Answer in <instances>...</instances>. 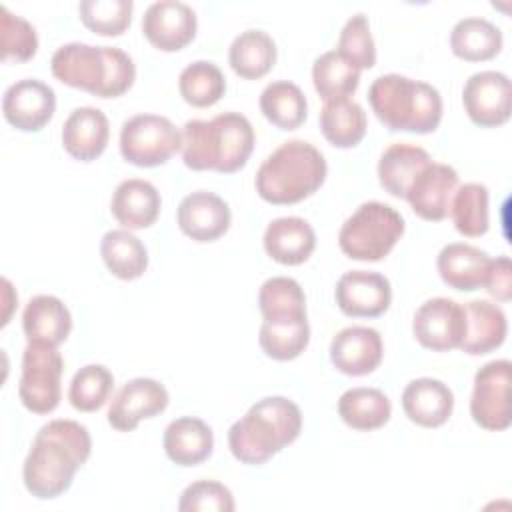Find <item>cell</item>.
I'll return each mask as SVG.
<instances>
[{
    "instance_id": "obj_24",
    "label": "cell",
    "mask_w": 512,
    "mask_h": 512,
    "mask_svg": "<svg viewBox=\"0 0 512 512\" xmlns=\"http://www.w3.org/2000/svg\"><path fill=\"white\" fill-rule=\"evenodd\" d=\"M490 260L484 250L472 244L452 242L438 252L436 266L444 284L454 290L472 292L484 286Z\"/></svg>"
},
{
    "instance_id": "obj_46",
    "label": "cell",
    "mask_w": 512,
    "mask_h": 512,
    "mask_svg": "<svg viewBox=\"0 0 512 512\" xmlns=\"http://www.w3.org/2000/svg\"><path fill=\"white\" fill-rule=\"evenodd\" d=\"M2 286H4V290H2V296H4V316H2V326L4 324H8V320H10V312H12V308H14V304L18 302V296L14 294V290H12V284H10V280L8 278H4L2 280Z\"/></svg>"
},
{
    "instance_id": "obj_14",
    "label": "cell",
    "mask_w": 512,
    "mask_h": 512,
    "mask_svg": "<svg viewBox=\"0 0 512 512\" xmlns=\"http://www.w3.org/2000/svg\"><path fill=\"white\" fill-rule=\"evenodd\" d=\"M334 298L350 318H376L390 308L392 286L380 272L350 270L338 278Z\"/></svg>"
},
{
    "instance_id": "obj_18",
    "label": "cell",
    "mask_w": 512,
    "mask_h": 512,
    "mask_svg": "<svg viewBox=\"0 0 512 512\" xmlns=\"http://www.w3.org/2000/svg\"><path fill=\"white\" fill-rule=\"evenodd\" d=\"M178 228L196 242H214L230 228L228 204L214 192L196 190L182 198L176 212Z\"/></svg>"
},
{
    "instance_id": "obj_41",
    "label": "cell",
    "mask_w": 512,
    "mask_h": 512,
    "mask_svg": "<svg viewBox=\"0 0 512 512\" xmlns=\"http://www.w3.org/2000/svg\"><path fill=\"white\" fill-rule=\"evenodd\" d=\"M132 0H82L78 14L82 24L100 36H120L132 20Z\"/></svg>"
},
{
    "instance_id": "obj_45",
    "label": "cell",
    "mask_w": 512,
    "mask_h": 512,
    "mask_svg": "<svg viewBox=\"0 0 512 512\" xmlns=\"http://www.w3.org/2000/svg\"><path fill=\"white\" fill-rule=\"evenodd\" d=\"M484 288L502 302H508L512 296V264L508 256H498L496 260H490Z\"/></svg>"
},
{
    "instance_id": "obj_8",
    "label": "cell",
    "mask_w": 512,
    "mask_h": 512,
    "mask_svg": "<svg viewBox=\"0 0 512 512\" xmlns=\"http://www.w3.org/2000/svg\"><path fill=\"white\" fill-rule=\"evenodd\" d=\"M182 148V132L160 114H136L122 124L120 154L140 168L166 164Z\"/></svg>"
},
{
    "instance_id": "obj_5",
    "label": "cell",
    "mask_w": 512,
    "mask_h": 512,
    "mask_svg": "<svg viewBox=\"0 0 512 512\" xmlns=\"http://www.w3.org/2000/svg\"><path fill=\"white\" fill-rule=\"evenodd\" d=\"M368 102L376 118L396 132L428 134L442 120L440 92L428 82L402 74L378 76L368 88Z\"/></svg>"
},
{
    "instance_id": "obj_44",
    "label": "cell",
    "mask_w": 512,
    "mask_h": 512,
    "mask_svg": "<svg viewBox=\"0 0 512 512\" xmlns=\"http://www.w3.org/2000/svg\"><path fill=\"white\" fill-rule=\"evenodd\" d=\"M236 508L228 486L216 480H198L184 488L178 510L180 512H232Z\"/></svg>"
},
{
    "instance_id": "obj_38",
    "label": "cell",
    "mask_w": 512,
    "mask_h": 512,
    "mask_svg": "<svg viewBox=\"0 0 512 512\" xmlns=\"http://www.w3.org/2000/svg\"><path fill=\"white\" fill-rule=\"evenodd\" d=\"M312 82L324 102L348 98L360 84V70L346 62L336 50H330L314 60Z\"/></svg>"
},
{
    "instance_id": "obj_21",
    "label": "cell",
    "mask_w": 512,
    "mask_h": 512,
    "mask_svg": "<svg viewBox=\"0 0 512 512\" xmlns=\"http://www.w3.org/2000/svg\"><path fill=\"white\" fill-rule=\"evenodd\" d=\"M402 410L410 422L438 428L452 416L454 394L442 380L416 378L402 392Z\"/></svg>"
},
{
    "instance_id": "obj_9",
    "label": "cell",
    "mask_w": 512,
    "mask_h": 512,
    "mask_svg": "<svg viewBox=\"0 0 512 512\" xmlns=\"http://www.w3.org/2000/svg\"><path fill=\"white\" fill-rule=\"evenodd\" d=\"M64 360L58 346L46 342H28L22 354V374L18 396L26 410L50 414L60 404V378Z\"/></svg>"
},
{
    "instance_id": "obj_11",
    "label": "cell",
    "mask_w": 512,
    "mask_h": 512,
    "mask_svg": "<svg viewBox=\"0 0 512 512\" xmlns=\"http://www.w3.org/2000/svg\"><path fill=\"white\" fill-rule=\"evenodd\" d=\"M416 340L434 352H448L460 348L466 332L464 306L452 298L436 296L420 304L412 320Z\"/></svg>"
},
{
    "instance_id": "obj_6",
    "label": "cell",
    "mask_w": 512,
    "mask_h": 512,
    "mask_svg": "<svg viewBox=\"0 0 512 512\" xmlns=\"http://www.w3.org/2000/svg\"><path fill=\"white\" fill-rule=\"evenodd\" d=\"M326 172V160L314 144L288 140L260 164L254 186L270 204H296L324 184Z\"/></svg>"
},
{
    "instance_id": "obj_10",
    "label": "cell",
    "mask_w": 512,
    "mask_h": 512,
    "mask_svg": "<svg viewBox=\"0 0 512 512\" xmlns=\"http://www.w3.org/2000/svg\"><path fill=\"white\" fill-rule=\"evenodd\" d=\"M510 374L512 364L508 360L486 362L476 372L470 414L480 428L498 432L510 426Z\"/></svg>"
},
{
    "instance_id": "obj_32",
    "label": "cell",
    "mask_w": 512,
    "mask_h": 512,
    "mask_svg": "<svg viewBox=\"0 0 512 512\" xmlns=\"http://www.w3.org/2000/svg\"><path fill=\"white\" fill-rule=\"evenodd\" d=\"M366 124L364 108L350 98L328 100L320 110V130L336 148H354L360 144Z\"/></svg>"
},
{
    "instance_id": "obj_25",
    "label": "cell",
    "mask_w": 512,
    "mask_h": 512,
    "mask_svg": "<svg viewBox=\"0 0 512 512\" xmlns=\"http://www.w3.org/2000/svg\"><path fill=\"white\" fill-rule=\"evenodd\" d=\"M462 306L466 314V332L460 350L470 356H482L502 346L508 330L502 308L488 300H470Z\"/></svg>"
},
{
    "instance_id": "obj_36",
    "label": "cell",
    "mask_w": 512,
    "mask_h": 512,
    "mask_svg": "<svg viewBox=\"0 0 512 512\" xmlns=\"http://www.w3.org/2000/svg\"><path fill=\"white\" fill-rule=\"evenodd\" d=\"M450 216L462 236L478 238L488 232V188L480 182H466L456 188L450 202Z\"/></svg>"
},
{
    "instance_id": "obj_40",
    "label": "cell",
    "mask_w": 512,
    "mask_h": 512,
    "mask_svg": "<svg viewBox=\"0 0 512 512\" xmlns=\"http://www.w3.org/2000/svg\"><path fill=\"white\" fill-rule=\"evenodd\" d=\"M114 376L104 364L82 366L70 382L68 400L80 412H96L110 398Z\"/></svg>"
},
{
    "instance_id": "obj_3",
    "label": "cell",
    "mask_w": 512,
    "mask_h": 512,
    "mask_svg": "<svg viewBox=\"0 0 512 512\" xmlns=\"http://www.w3.org/2000/svg\"><path fill=\"white\" fill-rule=\"evenodd\" d=\"M50 70L62 84L98 98L122 96L136 80L134 60L122 48L84 42L62 44L52 54Z\"/></svg>"
},
{
    "instance_id": "obj_4",
    "label": "cell",
    "mask_w": 512,
    "mask_h": 512,
    "mask_svg": "<svg viewBox=\"0 0 512 512\" xmlns=\"http://www.w3.org/2000/svg\"><path fill=\"white\" fill-rule=\"evenodd\" d=\"M300 430V408L284 396H266L230 426L228 448L238 462L258 466L292 444Z\"/></svg>"
},
{
    "instance_id": "obj_43",
    "label": "cell",
    "mask_w": 512,
    "mask_h": 512,
    "mask_svg": "<svg viewBox=\"0 0 512 512\" xmlns=\"http://www.w3.org/2000/svg\"><path fill=\"white\" fill-rule=\"evenodd\" d=\"M0 36L4 62H26L38 50L36 28L6 6L0 8Z\"/></svg>"
},
{
    "instance_id": "obj_13",
    "label": "cell",
    "mask_w": 512,
    "mask_h": 512,
    "mask_svg": "<svg viewBox=\"0 0 512 512\" xmlns=\"http://www.w3.org/2000/svg\"><path fill=\"white\" fill-rule=\"evenodd\" d=\"M56 112V94L52 86L38 78H24L10 84L2 98L6 122L22 132L42 130Z\"/></svg>"
},
{
    "instance_id": "obj_23",
    "label": "cell",
    "mask_w": 512,
    "mask_h": 512,
    "mask_svg": "<svg viewBox=\"0 0 512 512\" xmlns=\"http://www.w3.org/2000/svg\"><path fill=\"white\" fill-rule=\"evenodd\" d=\"M160 192L156 186L142 178L122 180L110 200L112 216L126 230L150 228L160 214Z\"/></svg>"
},
{
    "instance_id": "obj_33",
    "label": "cell",
    "mask_w": 512,
    "mask_h": 512,
    "mask_svg": "<svg viewBox=\"0 0 512 512\" xmlns=\"http://www.w3.org/2000/svg\"><path fill=\"white\" fill-rule=\"evenodd\" d=\"M260 112L280 130H296L308 116V102L300 86L288 80L270 82L260 94Z\"/></svg>"
},
{
    "instance_id": "obj_15",
    "label": "cell",
    "mask_w": 512,
    "mask_h": 512,
    "mask_svg": "<svg viewBox=\"0 0 512 512\" xmlns=\"http://www.w3.org/2000/svg\"><path fill=\"white\" fill-rule=\"evenodd\" d=\"M196 12L180 0H160L146 8L142 32L162 52H178L196 36Z\"/></svg>"
},
{
    "instance_id": "obj_27",
    "label": "cell",
    "mask_w": 512,
    "mask_h": 512,
    "mask_svg": "<svg viewBox=\"0 0 512 512\" xmlns=\"http://www.w3.org/2000/svg\"><path fill=\"white\" fill-rule=\"evenodd\" d=\"M22 330L28 342H46L58 346L72 330L70 310L56 296H32L22 314Z\"/></svg>"
},
{
    "instance_id": "obj_35",
    "label": "cell",
    "mask_w": 512,
    "mask_h": 512,
    "mask_svg": "<svg viewBox=\"0 0 512 512\" xmlns=\"http://www.w3.org/2000/svg\"><path fill=\"white\" fill-rule=\"evenodd\" d=\"M258 342L264 354L272 360H294L310 342L308 318L298 320H262Z\"/></svg>"
},
{
    "instance_id": "obj_16",
    "label": "cell",
    "mask_w": 512,
    "mask_h": 512,
    "mask_svg": "<svg viewBox=\"0 0 512 512\" xmlns=\"http://www.w3.org/2000/svg\"><path fill=\"white\" fill-rule=\"evenodd\" d=\"M168 406V390L154 378H132L112 398L108 424L118 432L134 430L140 420L152 418Z\"/></svg>"
},
{
    "instance_id": "obj_2",
    "label": "cell",
    "mask_w": 512,
    "mask_h": 512,
    "mask_svg": "<svg viewBox=\"0 0 512 512\" xmlns=\"http://www.w3.org/2000/svg\"><path fill=\"white\" fill-rule=\"evenodd\" d=\"M254 128L240 112H222L212 120H188L182 128V160L192 170L232 174L246 166L254 150Z\"/></svg>"
},
{
    "instance_id": "obj_12",
    "label": "cell",
    "mask_w": 512,
    "mask_h": 512,
    "mask_svg": "<svg viewBox=\"0 0 512 512\" xmlns=\"http://www.w3.org/2000/svg\"><path fill=\"white\" fill-rule=\"evenodd\" d=\"M468 118L482 128H496L510 118V80L496 70L472 74L462 90Z\"/></svg>"
},
{
    "instance_id": "obj_39",
    "label": "cell",
    "mask_w": 512,
    "mask_h": 512,
    "mask_svg": "<svg viewBox=\"0 0 512 512\" xmlns=\"http://www.w3.org/2000/svg\"><path fill=\"white\" fill-rule=\"evenodd\" d=\"M180 96L196 108L216 104L226 92V78L222 70L210 60L190 62L178 76Z\"/></svg>"
},
{
    "instance_id": "obj_30",
    "label": "cell",
    "mask_w": 512,
    "mask_h": 512,
    "mask_svg": "<svg viewBox=\"0 0 512 512\" xmlns=\"http://www.w3.org/2000/svg\"><path fill=\"white\" fill-rule=\"evenodd\" d=\"M450 48L466 62H484L502 50V32L486 18H462L452 26Z\"/></svg>"
},
{
    "instance_id": "obj_1",
    "label": "cell",
    "mask_w": 512,
    "mask_h": 512,
    "mask_svg": "<svg viewBox=\"0 0 512 512\" xmlns=\"http://www.w3.org/2000/svg\"><path fill=\"white\" fill-rule=\"evenodd\" d=\"M92 452V438L86 426L76 420L56 418L44 424L26 454L22 480L26 490L40 500L62 496L74 480L76 470L86 464Z\"/></svg>"
},
{
    "instance_id": "obj_37",
    "label": "cell",
    "mask_w": 512,
    "mask_h": 512,
    "mask_svg": "<svg viewBox=\"0 0 512 512\" xmlns=\"http://www.w3.org/2000/svg\"><path fill=\"white\" fill-rule=\"evenodd\" d=\"M258 304L264 320L306 318V296L302 286L288 276L268 278L258 292Z\"/></svg>"
},
{
    "instance_id": "obj_20",
    "label": "cell",
    "mask_w": 512,
    "mask_h": 512,
    "mask_svg": "<svg viewBox=\"0 0 512 512\" xmlns=\"http://www.w3.org/2000/svg\"><path fill=\"white\" fill-rule=\"evenodd\" d=\"M110 124L102 110L92 106H80L70 112L62 126L64 150L80 162L96 160L108 144Z\"/></svg>"
},
{
    "instance_id": "obj_7",
    "label": "cell",
    "mask_w": 512,
    "mask_h": 512,
    "mask_svg": "<svg viewBox=\"0 0 512 512\" xmlns=\"http://www.w3.org/2000/svg\"><path fill=\"white\" fill-rule=\"evenodd\" d=\"M402 234V214L390 204L370 200L346 218L338 232V246L352 260L378 262L396 246Z\"/></svg>"
},
{
    "instance_id": "obj_42",
    "label": "cell",
    "mask_w": 512,
    "mask_h": 512,
    "mask_svg": "<svg viewBox=\"0 0 512 512\" xmlns=\"http://www.w3.org/2000/svg\"><path fill=\"white\" fill-rule=\"evenodd\" d=\"M346 62H350L356 70L372 68L376 64V46L370 32L368 18L358 12L346 20L338 36V50Z\"/></svg>"
},
{
    "instance_id": "obj_28",
    "label": "cell",
    "mask_w": 512,
    "mask_h": 512,
    "mask_svg": "<svg viewBox=\"0 0 512 512\" xmlns=\"http://www.w3.org/2000/svg\"><path fill=\"white\" fill-rule=\"evenodd\" d=\"M430 162L432 158L424 148L408 142H394L378 160L380 186L394 198H406L410 184Z\"/></svg>"
},
{
    "instance_id": "obj_34",
    "label": "cell",
    "mask_w": 512,
    "mask_h": 512,
    "mask_svg": "<svg viewBox=\"0 0 512 512\" xmlns=\"http://www.w3.org/2000/svg\"><path fill=\"white\" fill-rule=\"evenodd\" d=\"M100 256L120 280H136L148 268L146 246L130 230H110L102 236Z\"/></svg>"
},
{
    "instance_id": "obj_17",
    "label": "cell",
    "mask_w": 512,
    "mask_h": 512,
    "mask_svg": "<svg viewBox=\"0 0 512 512\" xmlns=\"http://www.w3.org/2000/svg\"><path fill=\"white\" fill-rule=\"evenodd\" d=\"M458 188V172L442 162H430L420 170L406 192V200L416 216L438 222L450 212L452 196Z\"/></svg>"
},
{
    "instance_id": "obj_26",
    "label": "cell",
    "mask_w": 512,
    "mask_h": 512,
    "mask_svg": "<svg viewBox=\"0 0 512 512\" xmlns=\"http://www.w3.org/2000/svg\"><path fill=\"white\" fill-rule=\"evenodd\" d=\"M162 446L174 464L196 466L212 454L214 434L204 420L196 416H182L166 426Z\"/></svg>"
},
{
    "instance_id": "obj_22",
    "label": "cell",
    "mask_w": 512,
    "mask_h": 512,
    "mask_svg": "<svg viewBox=\"0 0 512 512\" xmlns=\"http://www.w3.org/2000/svg\"><path fill=\"white\" fill-rule=\"evenodd\" d=\"M266 254L284 266L306 262L316 248L314 228L298 216H282L272 220L262 238Z\"/></svg>"
},
{
    "instance_id": "obj_29",
    "label": "cell",
    "mask_w": 512,
    "mask_h": 512,
    "mask_svg": "<svg viewBox=\"0 0 512 512\" xmlns=\"http://www.w3.org/2000/svg\"><path fill=\"white\" fill-rule=\"evenodd\" d=\"M276 42L264 30H244L240 32L228 50V60L232 70L246 80H258L266 76L276 62Z\"/></svg>"
},
{
    "instance_id": "obj_19",
    "label": "cell",
    "mask_w": 512,
    "mask_h": 512,
    "mask_svg": "<svg viewBox=\"0 0 512 512\" xmlns=\"http://www.w3.org/2000/svg\"><path fill=\"white\" fill-rule=\"evenodd\" d=\"M382 354V336L368 326L342 328L330 342V360L334 368L348 376L374 372L382 362Z\"/></svg>"
},
{
    "instance_id": "obj_31",
    "label": "cell",
    "mask_w": 512,
    "mask_h": 512,
    "mask_svg": "<svg viewBox=\"0 0 512 512\" xmlns=\"http://www.w3.org/2000/svg\"><path fill=\"white\" fill-rule=\"evenodd\" d=\"M338 414L354 430H376L390 420L392 404L378 388L356 386L346 390L338 400Z\"/></svg>"
}]
</instances>
